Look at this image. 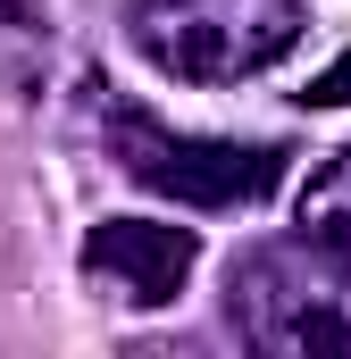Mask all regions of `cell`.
I'll list each match as a JSON object with an SVG mask.
<instances>
[{
	"label": "cell",
	"instance_id": "1",
	"mask_svg": "<svg viewBox=\"0 0 351 359\" xmlns=\"http://www.w3.org/2000/svg\"><path fill=\"white\" fill-rule=\"evenodd\" d=\"M310 34L301 0H134L126 42L168 84H251Z\"/></svg>",
	"mask_w": 351,
	"mask_h": 359
},
{
	"label": "cell",
	"instance_id": "2",
	"mask_svg": "<svg viewBox=\"0 0 351 359\" xmlns=\"http://www.w3.org/2000/svg\"><path fill=\"white\" fill-rule=\"evenodd\" d=\"M226 326L267 359H351V268L318 243H260L226 268Z\"/></svg>",
	"mask_w": 351,
	"mask_h": 359
},
{
	"label": "cell",
	"instance_id": "3",
	"mask_svg": "<svg viewBox=\"0 0 351 359\" xmlns=\"http://www.w3.org/2000/svg\"><path fill=\"white\" fill-rule=\"evenodd\" d=\"M109 159L143 192H168L176 209H243L284 176L276 142H218V134H176L143 109H109Z\"/></svg>",
	"mask_w": 351,
	"mask_h": 359
},
{
	"label": "cell",
	"instance_id": "4",
	"mask_svg": "<svg viewBox=\"0 0 351 359\" xmlns=\"http://www.w3.org/2000/svg\"><path fill=\"white\" fill-rule=\"evenodd\" d=\"M76 259H84V276L109 301L168 309L176 292L192 284V268H201V234L192 226H168V217H100Z\"/></svg>",
	"mask_w": 351,
	"mask_h": 359
},
{
	"label": "cell",
	"instance_id": "5",
	"mask_svg": "<svg viewBox=\"0 0 351 359\" xmlns=\"http://www.w3.org/2000/svg\"><path fill=\"white\" fill-rule=\"evenodd\" d=\"M293 226H301V243H318V251H335L351 268V142L343 151H326L301 192H293Z\"/></svg>",
	"mask_w": 351,
	"mask_h": 359
},
{
	"label": "cell",
	"instance_id": "6",
	"mask_svg": "<svg viewBox=\"0 0 351 359\" xmlns=\"http://www.w3.org/2000/svg\"><path fill=\"white\" fill-rule=\"evenodd\" d=\"M301 100H310V109H343V100H351V50H343V59H335L310 92H301Z\"/></svg>",
	"mask_w": 351,
	"mask_h": 359
},
{
	"label": "cell",
	"instance_id": "7",
	"mask_svg": "<svg viewBox=\"0 0 351 359\" xmlns=\"http://www.w3.org/2000/svg\"><path fill=\"white\" fill-rule=\"evenodd\" d=\"M0 25H42V0H0Z\"/></svg>",
	"mask_w": 351,
	"mask_h": 359
}]
</instances>
